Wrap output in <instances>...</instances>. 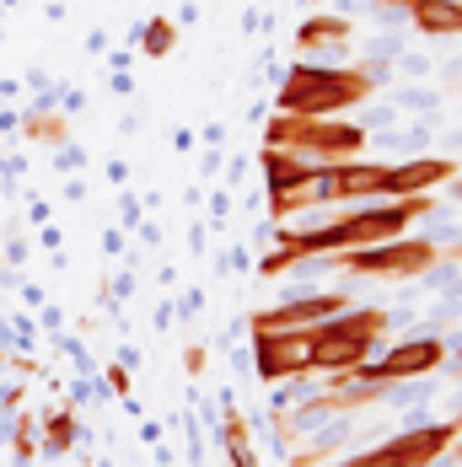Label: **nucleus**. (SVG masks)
I'll return each instance as SVG.
<instances>
[{
	"instance_id": "obj_19",
	"label": "nucleus",
	"mask_w": 462,
	"mask_h": 467,
	"mask_svg": "<svg viewBox=\"0 0 462 467\" xmlns=\"http://www.w3.org/2000/svg\"><path fill=\"white\" fill-rule=\"evenodd\" d=\"M452 258H462V247H457V253H452Z\"/></svg>"
},
{
	"instance_id": "obj_12",
	"label": "nucleus",
	"mask_w": 462,
	"mask_h": 467,
	"mask_svg": "<svg viewBox=\"0 0 462 467\" xmlns=\"http://www.w3.org/2000/svg\"><path fill=\"white\" fill-rule=\"evenodd\" d=\"M221 446H226L231 467H258V457H253V441H247V424H242V414H236V409H226V424H221Z\"/></svg>"
},
{
	"instance_id": "obj_9",
	"label": "nucleus",
	"mask_w": 462,
	"mask_h": 467,
	"mask_svg": "<svg viewBox=\"0 0 462 467\" xmlns=\"http://www.w3.org/2000/svg\"><path fill=\"white\" fill-rule=\"evenodd\" d=\"M404 11L425 38H457L462 33V0H409Z\"/></svg>"
},
{
	"instance_id": "obj_15",
	"label": "nucleus",
	"mask_w": 462,
	"mask_h": 467,
	"mask_svg": "<svg viewBox=\"0 0 462 467\" xmlns=\"http://www.w3.org/2000/svg\"><path fill=\"white\" fill-rule=\"evenodd\" d=\"M108 381H113V392H130V371L124 366H108Z\"/></svg>"
},
{
	"instance_id": "obj_18",
	"label": "nucleus",
	"mask_w": 462,
	"mask_h": 467,
	"mask_svg": "<svg viewBox=\"0 0 462 467\" xmlns=\"http://www.w3.org/2000/svg\"><path fill=\"white\" fill-rule=\"evenodd\" d=\"M457 371H462V349H457Z\"/></svg>"
},
{
	"instance_id": "obj_7",
	"label": "nucleus",
	"mask_w": 462,
	"mask_h": 467,
	"mask_svg": "<svg viewBox=\"0 0 462 467\" xmlns=\"http://www.w3.org/2000/svg\"><path fill=\"white\" fill-rule=\"evenodd\" d=\"M462 167L452 156H415V161H398V167H382V183L376 199H409V193H430V188L452 183Z\"/></svg>"
},
{
	"instance_id": "obj_11",
	"label": "nucleus",
	"mask_w": 462,
	"mask_h": 467,
	"mask_svg": "<svg viewBox=\"0 0 462 467\" xmlns=\"http://www.w3.org/2000/svg\"><path fill=\"white\" fill-rule=\"evenodd\" d=\"M344 38H350V22H344V16H307V22L296 27V48H301V54L344 44Z\"/></svg>"
},
{
	"instance_id": "obj_16",
	"label": "nucleus",
	"mask_w": 462,
	"mask_h": 467,
	"mask_svg": "<svg viewBox=\"0 0 462 467\" xmlns=\"http://www.w3.org/2000/svg\"><path fill=\"white\" fill-rule=\"evenodd\" d=\"M452 193H457V199H462V172H457V178H452Z\"/></svg>"
},
{
	"instance_id": "obj_10",
	"label": "nucleus",
	"mask_w": 462,
	"mask_h": 467,
	"mask_svg": "<svg viewBox=\"0 0 462 467\" xmlns=\"http://www.w3.org/2000/svg\"><path fill=\"white\" fill-rule=\"evenodd\" d=\"M76 435H81V430H76V414H70V409H54V414H44V424H38V451L54 462V457H65V451L76 446Z\"/></svg>"
},
{
	"instance_id": "obj_4",
	"label": "nucleus",
	"mask_w": 462,
	"mask_h": 467,
	"mask_svg": "<svg viewBox=\"0 0 462 467\" xmlns=\"http://www.w3.org/2000/svg\"><path fill=\"white\" fill-rule=\"evenodd\" d=\"M436 258H441L436 242L404 232L393 242H371V247H350V253H323L312 264L318 269H344V275H366V280H419Z\"/></svg>"
},
{
	"instance_id": "obj_5",
	"label": "nucleus",
	"mask_w": 462,
	"mask_h": 467,
	"mask_svg": "<svg viewBox=\"0 0 462 467\" xmlns=\"http://www.w3.org/2000/svg\"><path fill=\"white\" fill-rule=\"evenodd\" d=\"M462 435V420H436V424H419V430H398L393 441L371 446L361 457H344L339 467H430L436 457H446Z\"/></svg>"
},
{
	"instance_id": "obj_8",
	"label": "nucleus",
	"mask_w": 462,
	"mask_h": 467,
	"mask_svg": "<svg viewBox=\"0 0 462 467\" xmlns=\"http://www.w3.org/2000/svg\"><path fill=\"white\" fill-rule=\"evenodd\" d=\"M258 167H264L269 199H279V193H307V188L318 183V167H323V161H307V156H296V150L264 145V150H258Z\"/></svg>"
},
{
	"instance_id": "obj_17",
	"label": "nucleus",
	"mask_w": 462,
	"mask_h": 467,
	"mask_svg": "<svg viewBox=\"0 0 462 467\" xmlns=\"http://www.w3.org/2000/svg\"><path fill=\"white\" fill-rule=\"evenodd\" d=\"M457 457H462V435H457Z\"/></svg>"
},
{
	"instance_id": "obj_14",
	"label": "nucleus",
	"mask_w": 462,
	"mask_h": 467,
	"mask_svg": "<svg viewBox=\"0 0 462 467\" xmlns=\"http://www.w3.org/2000/svg\"><path fill=\"white\" fill-rule=\"evenodd\" d=\"M27 140H48V145H65V119L59 113H48V108H33L27 113V130H22Z\"/></svg>"
},
{
	"instance_id": "obj_13",
	"label": "nucleus",
	"mask_w": 462,
	"mask_h": 467,
	"mask_svg": "<svg viewBox=\"0 0 462 467\" xmlns=\"http://www.w3.org/2000/svg\"><path fill=\"white\" fill-rule=\"evenodd\" d=\"M140 48L151 54V59H167L173 54V44H178V22H167V16H151V22H140L135 27Z\"/></svg>"
},
{
	"instance_id": "obj_1",
	"label": "nucleus",
	"mask_w": 462,
	"mask_h": 467,
	"mask_svg": "<svg viewBox=\"0 0 462 467\" xmlns=\"http://www.w3.org/2000/svg\"><path fill=\"white\" fill-rule=\"evenodd\" d=\"M376 76H371L366 65H290L285 76H279V108L275 113H307V119H333V113H344V108H361L376 97Z\"/></svg>"
},
{
	"instance_id": "obj_3",
	"label": "nucleus",
	"mask_w": 462,
	"mask_h": 467,
	"mask_svg": "<svg viewBox=\"0 0 462 467\" xmlns=\"http://www.w3.org/2000/svg\"><path fill=\"white\" fill-rule=\"evenodd\" d=\"M371 140V130L361 124H344V119H307V113H275L264 124V145L279 150H296L307 161H350L361 156Z\"/></svg>"
},
{
	"instance_id": "obj_2",
	"label": "nucleus",
	"mask_w": 462,
	"mask_h": 467,
	"mask_svg": "<svg viewBox=\"0 0 462 467\" xmlns=\"http://www.w3.org/2000/svg\"><path fill=\"white\" fill-rule=\"evenodd\" d=\"M393 323V312L387 306H344V312H333L323 323L307 327V338H301V366L307 371H355L361 360H371V349L382 344V333Z\"/></svg>"
},
{
	"instance_id": "obj_6",
	"label": "nucleus",
	"mask_w": 462,
	"mask_h": 467,
	"mask_svg": "<svg viewBox=\"0 0 462 467\" xmlns=\"http://www.w3.org/2000/svg\"><path fill=\"white\" fill-rule=\"evenodd\" d=\"M441 360H446V338L425 333V338H409V344H393L382 360H361L355 371H344V376H355L361 387H382V381H409V376L436 371Z\"/></svg>"
}]
</instances>
